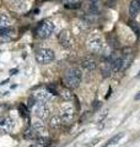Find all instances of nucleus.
Instances as JSON below:
<instances>
[{"mask_svg": "<svg viewBox=\"0 0 140 147\" xmlns=\"http://www.w3.org/2000/svg\"><path fill=\"white\" fill-rule=\"evenodd\" d=\"M81 80H82V72L77 67L68 69L63 75V84L70 90L79 87V85L81 84Z\"/></svg>", "mask_w": 140, "mask_h": 147, "instance_id": "1", "label": "nucleus"}, {"mask_svg": "<svg viewBox=\"0 0 140 147\" xmlns=\"http://www.w3.org/2000/svg\"><path fill=\"white\" fill-rule=\"evenodd\" d=\"M54 28H55V26H54L53 22L43 21V22H41V24L37 26L36 34L41 39H46V38H48V37H50V34L54 32Z\"/></svg>", "mask_w": 140, "mask_h": 147, "instance_id": "2", "label": "nucleus"}, {"mask_svg": "<svg viewBox=\"0 0 140 147\" xmlns=\"http://www.w3.org/2000/svg\"><path fill=\"white\" fill-rule=\"evenodd\" d=\"M86 47L91 53L99 54L103 49V40H102V38L99 34H92L91 37H88L86 42Z\"/></svg>", "mask_w": 140, "mask_h": 147, "instance_id": "3", "label": "nucleus"}, {"mask_svg": "<svg viewBox=\"0 0 140 147\" xmlns=\"http://www.w3.org/2000/svg\"><path fill=\"white\" fill-rule=\"evenodd\" d=\"M54 58H55V54L49 48H42L39 50H37L36 53V60L39 64H49L54 60Z\"/></svg>", "mask_w": 140, "mask_h": 147, "instance_id": "4", "label": "nucleus"}, {"mask_svg": "<svg viewBox=\"0 0 140 147\" xmlns=\"http://www.w3.org/2000/svg\"><path fill=\"white\" fill-rule=\"evenodd\" d=\"M62 120L63 124H71L75 118V109L71 104H65L62 108Z\"/></svg>", "mask_w": 140, "mask_h": 147, "instance_id": "5", "label": "nucleus"}, {"mask_svg": "<svg viewBox=\"0 0 140 147\" xmlns=\"http://www.w3.org/2000/svg\"><path fill=\"white\" fill-rule=\"evenodd\" d=\"M58 40H59L60 45H62L63 48H65V49L71 48L73 44H74L73 37H71V34H70V32L67 31V30H63V31L58 34Z\"/></svg>", "mask_w": 140, "mask_h": 147, "instance_id": "6", "label": "nucleus"}, {"mask_svg": "<svg viewBox=\"0 0 140 147\" xmlns=\"http://www.w3.org/2000/svg\"><path fill=\"white\" fill-rule=\"evenodd\" d=\"M35 114H36L37 118L42 119V120H44L46 118H48L49 108L47 107L46 102H39V100H37L36 104H35Z\"/></svg>", "mask_w": 140, "mask_h": 147, "instance_id": "7", "label": "nucleus"}, {"mask_svg": "<svg viewBox=\"0 0 140 147\" xmlns=\"http://www.w3.org/2000/svg\"><path fill=\"white\" fill-rule=\"evenodd\" d=\"M133 49L132 48H125L123 49L122 52V67H120V70H127V69L130 66V64L133 61Z\"/></svg>", "mask_w": 140, "mask_h": 147, "instance_id": "8", "label": "nucleus"}, {"mask_svg": "<svg viewBox=\"0 0 140 147\" xmlns=\"http://www.w3.org/2000/svg\"><path fill=\"white\" fill-rule=\"evenodd\" d=\"M109 54L103 57L102 61L100 64V70H101V74L103 77H109L112 74H113V70H112V64H111V60H109Z\"/></svg>", "mask_w": 140, "mask_h": 147, "instance_id": "9", "label": "nucleus"}, {"mask_svg": "<svg viewBox=\"0 0 140 147\" xmlns=\"http://www.w3.org/2000/svg\"><path fill=\"white\" fill-rule=\"evenodd\" d=\"M43 131H44V129H38V127L31 126L23 132V137H25L26 140H37L39 136H43Z\"/></svg>", "mask_w": 140, "mask_h": 147, "instance_id": "10", "label": "nucleus"}, {"mask_svg": "<svg viewBox=\"0 0 140 147\" xmlns=\"http://www.w3.org/2000/svg\"><path fill=\"white\" fill-rule=\"evenodd\" d=\"M14 126H15V123L10 117H0V131L1 132H10Z\"/></svg>", "mask_w": 140, "mask_h": 147, "instance_id": "11", "label": "nucleus"}, {"mask_svg": "<svg viewBox=\"0 0 140 147\" xmlns=\"http://www.w3.org/2000/svg\"><path fill=\"white\" fill-rule=\"evenodd\" d=\"M52 92L49 91V88H42L35 92L33 97L36 98V100H39V102H48V100L52 98Z\"/></svg>", "mask_w": 140, "mask_h": 147, "instance_id": "12", "label": "nucleus"}, {"mask_svg": "<svg viewBox=\"0 0 140 147\" xmlns=\"http://www.w3.org/2000/svg\"><path fill=\"white\" fill-rule=\"evenodd\" d=\"M100 0H86V12L97 16L100 12Z\"/></svg>", "mask_w": 140, "mask_h": 147, "instance_id": "13", "label": "nucleus"}, {"mask_svg": "<svg viewBox=\"0 0 140 147\" xmlns=\"http://www.w3.org/2000/svg\"><path fill=\"white\" fill-rule=\"evenodd\" d=\"M81 66L86 71H93L96 69V60L93 58H84L81 60Z\"/></svg>", "mask_w": 140, "mask_h": 147, "instance_id": "14", "label": "nucleus"}, {"mask_svg": "<svg viewBox=\"0 0 140 147\" xmlns=\"http://www.w3.org/2000/svg\"><path fill=\"white\" fill-rule=\"evenodd\" d=\"M140 11V4H139V0H133L129 5V15L130 17H137L138 13Z\"/></svg>", "mask_w": 140, "mask_h": 147, "instance_id": "15", "label": "nucleus"}, {"mask_svg": "<svg viewBox=\"0 0 140 147\" xmlns=\"http://www.w3.org/2000/svg\"><path fill=\"white\" fill-rule=\"evenodd\" d=\"M63 120H62V117L60 115H53L52 118L49 119V126L53 127V129H58L62 126Z\"/></svg>", "mask_w": 140, "mask_h": 147, "instance_id": "16", "label": "nucleus"}, {"mask_svg": "<svg viewBox=\"0 0 140 147\" xmlns=\"http://www.w3.org/2000/svg\"><path fill=\"white\" fill-rule=\"evenodd\" d=\"M11 25V20L6 13H1L0 15V30L1 28H7Z\"/></svg>", "mask_w": 140, "mask_h": 147, "instance_id": "17", "label": "nucleus"}, {"mask_svg": "<svg viewBox=\"0 0 140 147\" xmlns=\"http://www.w3.org/2000/svg\"><path fill=\"white\" fill-rule=\"evenodd\" d=\"M60 97H62L64 100H67V102H69V100H71L74 98V94H73V92L70 91V88H64L62 90V92H60Z\"/></svg>", "mask_w": 140, "mask_h": 147, "instance_id": "18", "label": "nucleus"}, {"mask_svg": "<svg viewBox=\"0 0 140 147\" xmlns=\"http://www.w3.org/2000/svg\"><path fill=\"white\" fill-rule=\"evenodd\" d=\"M107 39H108V43H109V45L112 48H117V47H118V40H117L116 36L113 33H109L108 37H107Z\"/></svg>", "mask_w": 140, "mask_h": 147, "instance_id": "19", "label": "nucleus"}, {"mask_svg": "<svg viewBox=\"0 0 140 147\" xmlns=\"http://www.w3.org/2000/svg\"><path fill=\"white\" fill-rule=\"evenodd\" d=\"M37 144L42 145L43 147H47L50 144V139L49 137H47V136H39L38 139H37Z\"/></svg>", "mask_w": 140, "mask_h": 147, "instance_id": "20", "label": "nucleus"}, {"mask_svg": "<svg viewBox=\"0 0 140 147\" xmlns=\"http://www.w3.org/2000/svg\"><path fill=\"white\" fill-rule=\"evenodd\" d=\"M123 136H124L123 132H119V134H117L116 136H113V137H112V139L108 141V145H116V144H118L119 140L122 139Z\"/></svg>", "mask_w": 140, "mask_h": 147, "instance_id": "21", "label": "nucleus"}, {"mask_svg": "<svg viewBox=\"0 0 140 147\" xmlns=\"http://www.w3.org/2000/svg\"><path fill=\"white\" fill-rule=\"evenodd\" d=\"M80 6V3H76V4H65V7L67 9H77Z\"/></svg>", "mask_w": 140, "mask_h": 147, "instance_id": "22", "label": "nucleus"}, {"mask_svg": "<svg viewBox=\"0 0 140 147\" xmlns=\"http://www.w3.org/2000/svg\"><path fill=\"white\" fill-rule=\"evenodd\" d=\"M18 109H20V113H21L22 117H27V110H26V108L23 107L22 104L20 105V107H18Z\"/></svg>", "mask_w": 140, "mask_h": 147, "instance_id": "23", "label": "nucleus"}, {"mask_svg": "<svg viewBox=\"0 0 140 147\" xmlns=\"http://www.w3.org/2000/svg\"><path fill=\"white\" fill-rule=\"evenodd\" d=\"M129 26L130 27H132V28H133V31L135 32V31H137V33H139V28H138V26H137V24H134V22L133 21H130L129 22Z\"/></svg>", "mask_w": 140, "mask_h": 147, "instance_id": "24", "label": "nucleus"}, {"mask_svg": "<svg viewBox=\"0 0 140 147\" xmlns=\"http://www.w3.org/2000/svg\"><path fill=\"white\" fill-rule=\"evenodd\" d=\"M65 4H76V3H80V0H64Z\"/></svg>", "mask_w": 140, "mask_h": 147, "instance_id": "25", "label": "nucleus"}, {"mask_svg": "<svg viewBox=\"0 0 140 147\" xmlns=\"http://www.w3.org/2000/svg\"><path fill=\"white\" fill-rule=\"evenodd\" d=\"M100 105H101V102H99V100H96V102H95V104H93V108H95V109H97V108L100 107Z\"/></svg>", "mask_w": 140, "mask_h": 147, "instance_id": "26", "label": "nucleus"}, {"mask_svg": "<svg viewBox=\"0 0 140 147\" xmlns=\"http://www.w3.org/2000/svg\"><path fill=\"white\" fill-rule=\"evenodd\" d=\"M30 147H43V146L39 145V144H33V145H31Z\"/></svg>", "mask_w": 140, "mask_h": 147, "instance_id": "27", "label": "nucleus"}, {"mask_svg": "<svg viewBox=\"0 0 140 147\" xmlns=\"http://www.w3.org/2000/svg\"><path fill=\"white\" fill-rule=\"evenodd\" d=\"M135 99H137V100H138V99H140V92H139V93H138L137 96H135Z\"/></svg>", "mask_w": 140, "mask_h": 147, "instance_id": "28", "label": "nucleus"}, {"mask_svg": "<svg viewBox=\"0 0 140 147\" xmlns=\"http://www.w3.org/2000/svg\"><path fill=\"white\" fill-rule=\"evenodd\" d=\"M12 3H17V1H20V0H11Z\"/></svg>", "mask_w": 140, "mask_h": 147, "instance_id": "29", "label": "nucleus"}, {"mask_svg": "<svg viewBox=\"0 0 140 147\" xmlns=\"http://www.w3.org/2000/svg\"><path fill=\"white\" fill-rule=\"evenodd\" d=\"M138 77H140V71H139V74H138Z\"/></svg>", "mask_w": 140, "mask_h": 147, "instance_id": "30", "label": "nucleus"}, {"mask_svg": "<svg viewBox=\"0 0 140 147\" xmlns=\"http://www.w3.org/2000/svg\"><path fill=\"white\" fill-rule=\"evenodd\" d=\"M103 147H107V145H106V146H103Z\"/></svg>", "mask_w": 140, "mask_h": 147, "instance_id": "31", "label": "nucleus"}, {"mask_svg": "<svg viewBox=\"0 0 140 147\" xmlns=\"http://www.w3.org/2000/svg\"><path fill=\"white\" fill-rule=\"evenodd\" d=\"M139 4H140V0H139Z\"/></svg>", "mask_w": 140, "mask_h": 147, "instance_id": "32", "label": "nucleus"}]
</instances>
